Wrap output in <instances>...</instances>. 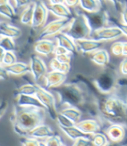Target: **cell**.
<instances>
[{"label":"cell","instance_id":"cell-1","mask_svg":"<svg viewBox=\"0 0 127 146\" xmlns=\"http://www.w3.org/2000/svg\"><path fill=\"white\" fill-rule=\"evenodd\" d=\"M46 111L37 107H14L11 121L13 126L15 133L21 137H27L29 132L36 126L43 123L45 117Z\"/></svg>","mask_w":127,"mask_h":146},{"label":"cell","instance_id":"cell-2","mask_svg":"<svg viewBox=\"0 0 127 146\" xmlns=\"http://www.w3.org/2000/svg\"><path fill=\"white\" fill-rule=\"evenodd\" d=\"M98 110L108 121L116 123L127 122V104L115 96L101 98L98 102Z\"/></svg>","mask_w":127,"mask_h":146},{"label":"cell","instance_id":"cell-3","mask_svg":"<svg viewBox=\"0 0 127 146\" xmlns=\"http://www.w3.org/2000/svg\"><path fill=\"white\" fill-rule=\"evenodd\" d=\"M54 91L59 96L61 104L74 106L81 110L88 104L83 90L74 83H64L62 85L54 88Z\"/></svg>","mask_w":127,"mask_h":146},{"label":"cell","instance_id":"cell-4","mask_svg":"<svg viewBox=\"0 0 127 146\" xmlns=\"http://www.w3.org/2000/svg\"><path fill=\"white\" fill-rule=\"evenodd\" d=\"M92 31L90 29L83 12L78 13L76 17H73L69 26L64 31L65 34H67L75 41L79 39L90 38Z\"/></svg>","mask_w":127,"mask_h":146},{"label":"cell","instance_id":"cell-5","mask_svg":"<svg viewBox=\"0 0 127 146\" xmlns=\"http://www.w3.org/2000/svg\"><path fill=\"white\" fill-rule=\"evenodd\" d=\"M36 97L39 98V100L44 105L45 109L46 110V112L48 113L50 117L52 120H56L59 111L57 110L56 99L55 97L53 96V94H51L50 91H48L47 89L39 86L37 93H36Z\"/></svg>","mask_w":127,"mask_h":146},{"label":"cell","instance_id":"cell-6","mask_svg":"<svg viewBox=\"0 0 127 146\" xmlns=\"http://www.w3.org/2000/svg\"><path fill=\"white\" fill-rule=\"evenodd\" d=\"M83 14L85 17L86 20L92 31L108 26V24L110 23V17L108 16V12L105 10H104L103 7L98 11L95 12L84 11Z\"/></svg>","mask_w":127,"mask_h":146},{"label":"cell","instance_id":"cell-7","mask_svg":"<svg viewBox=\"0 0 127 146\" xmlns=\"http://www.w3.org/2000/svg\"><path fill=\"white\" fill-rule=\"evenodd\" d=\"M72 18L73 17L59 18V19H57V20H54V21L49 23L46 26L44 27V29L42 30V31L39 34L37 40L48 38L49 36L57 35V34L62 32V31L65 30L69 26V25L72 21Z\"/></svg>","mask_w":127,"mask_h":146},{"label":"cell","instance_id":"cell-8","mask_svg":"<svg viewBox=\"0 0 127 146\" xmlns=\"http://www.w3.org/2000/svg\"><path fill=\"white\" fill-rule=\"evenodd\" d=\"M123 35L121 30L117 26H105L101 29L93 31L90 38L98 41H110L119 38Z\"/></svg>","mask_w":127,"mask_h":146},{"label":"cell","instance_id":"cell-9","mask_svg":"<svg viewBox=\"0 0 127 146\" xmlns=\"http://www.w3.org/2000/svg\"><path fill=\"white\" fill-rule=\"evenodd\" d=\"M48 14V8L42 1H35L34 14L31 26L33 29H39L41 27H44L47 20Z\"/></svg>","mask_w":127,"mask_h":146},{"label":"cell","instance_id":"cell-10","mask_svg":"<svg viewBox=\"0 0 127 146\" xmlns=\"http://www.w3.org/2000/svg\"><path fill=\"white\" fill-rule=\"evenodd\" d=\"M115 78L110 71H104L96 78V87L103 93H110L115 87Z\"/></svg>","mask_w":127,"mask_h":146},{"label":"cell","instance_id":"cell-11","mask_svg":"<svg viewBox=\"0 0 127 146\" xmlns=\"http://www.w3.org/2000/svg\"><path fill=\"white\" fill-rule=\"evenodd\" d=\"M30 68L33 78L36 82H39L47 73V67L39 57L31 56L30 58Z\"/></svg>","mask_w":127,"mask_h":146},{"label":"cell","instance_id":"cell-12","mask_svg":"<svg viewBox=\"0 0 127 146\" xmlns=\"http://www.w3.org/2000/svg\"><path fill=\"white\" fill-rule=\"evenodd\" d=\"M44 78H45V88L52 89L62 85L65 82L67 76L65 73L51 70V71L46 73Z\"/></svg>","mask_w":127,"mask_h":146},{"label":"cell","instance_id":"cell-13","mask_svg":"<svg viewBox=\"0 0 127 146\" xmlns=\"http://www.w3.org/2000/svg\"><path fill=\"white\" fill-rule=\"evenodd\" d=\"M76 44L78 50H79L83 53H92L95 50L100 49L103 46V41H98L92 38H84L76 40Z\"/></svg>","mask_w":127,"mask_h":146},{"label":"cell","instance_id":"cell-14","mask_svg":"<svg viewBox=\"0 0 127 146\" xmlns=\"http://www.w3.org/2000/svg\"><path fill=\"white\" fill-rule=\"evenodd\" d=\"M109 140L113 143H120L125 137V129L121 123H112L105 130Z\"/></svg>","mask_w":127,"mask_h":146},{"label":"cell","instance_id":"cell-15","mask_svg":"<svg viewBox=\"0 0 127 146\" xmlns=\"http://www.w3.org/2000/svg\"><path fill=\"white\" fill-rule=\"evenodd\" d=\"M75 125L85 134L92 135L96 132L100 131L101 125L95 119H85L82 121H78L75 123Z\"/></svg>","mask_w":127,"mask_h":146},{"label":"cell","instance_id":"cell-16","mask_svg":"<svg viewBox=\"0 0 127 146\" xmlns=\"http://www.w3.org/2000/svg\"><path fill=\"white\" fill-rule=\"evenodd\" d=\"M55 38L57 40L58 45H61L64 47L71 54H73V55L77 54L78 47H77L76 42L67 34H65L64 32H60L55 36Z\"/></svg>","mask_w":127,"mask_h":146},{"label":"cell","instance_id":"cell-17","mask_svg":"<svg viewBox=\"0 0 127 146\" xmlns=\"http://www.w3.org/2000/svg\"><path fill=\"white\" fill-rule=\"evenodd\" d=\"M56 46L57 45L55 42L49 40L47 38H44V39L37 40V42H36L34 45V50L36 52L40 55L48 56V55L54 52V50H55Z\"/></svg>","mask_w":127,"mask_h":146},{"label":"cell","instance_id":"cell-18","mask_svg":"<svg viewBox=\"0 0 127 146\" xmlns=\"http://www.w3.org/2000/svg\"><path fill=\"white\" fill-rule=\"evenodd\" d=\"M17 104L22 107H37L40 109H45L44 105L39 100L36 96L31 95H17ZM46 111V110H45Z\"/></svg>","mask_w":127,"mask_h":146},{"label":"cell","instance_id":"cell-19","mask_svg":"<svg viewBox=\"0 0 127 146\" xmlns=\"http://www.w3.org/2000/svg\"><path fill=\"white\" fill-rule=\"evenodd\" d=\"M53 135H54L53 131L48 125H46L43 123L39 124L38 126H36L34 129H32L29 132L28 137H35L38 139H46Z\"/></svg>","mask_w":127,"mask_h":146},{"label":"cell","instance_id":"cell-20","mask_svg":"<svg viewBox=\"0 0 127 146\" xmlns=\"http://www.w3.org/2000/svg\"><path fill=\"white\" fill-rule=\"evenodd\" d=\"M49 12L52 13L54 16H56L59 18H70L73 17L71 13V11L70 10V7H68L64 3L62 4H56V5H50L47 6Z\"/></svg>","mask_w":127,"mask_h":146},{"label":"cell","instance_id":"cell-21","mask_svg":"<svg viewBox=\"0 0 127 146\" xmlns=\"http://www.w3.org/2000/svg\"><path fill=\"white\" fill-rule=\"evenodd\" d=\"M94 64L100 66H106L110 62V55L104 49H98L90 54V57Z\"/></svg>","mask_w":127,"mask_h":146},{"label":"cell","instance_id":"cell-22","mask_svg":"<svg viewBox=\"0 0 127 146\" xmlns=\"http://www.w3.org/2000/svg\"><path fill=\"white\" fill-rule=\"evenodd\" d=\"M9 74L14 76H22L26 73L31 72L30 64H27L23 62H16L11 65L5 66Z\"/></svg>","mask_w":127,"mask_h":146},{"label":"cell","instance_id":"cell-23","mask_svg":"<svg viewBox=\"0 0 127 146\" xmlns=\"http://www.w3.org/2000/svg\"><path fill=\"white\" fill-rule=\"evenodd\" d=\"M21 33V30L16 26H13L6 23L0 24V36H8V38H11L14 39L20 36Z\"/></svg>","mask_w":127,"mask_h":146},{"label":"cell","instance_id":"cell-24","mask_svg":"<svg viewBox=\"0 0 127 146\" xmlns=\"http://www.w3.org/2000/svg\"><path fill=\"white\" fill-rule=\"evenodd\" d=\"M59 128L68 137H70L71 140H73V141H75L76 139H78V137H81L92 138V135L84 133L82 131H80L78 129L76 125L70 126V127H59Z\"/></svg>","mask_w":127,"mask_h":146},{"label":"cell","instance_id":"cell-25","mask_svg":"<svg viewBox=\"0 0 127 146\" xmlns=\"http://www.w3.org/2000/svg\"><path fill=\"white\" fill-rule=\"evenodd\" d=\"M60 112L75 123L80 121V118L82 117L81 110L74 106H67L64 108Z\"/></svg>","mask_w":127,"mask_h":146},{"label":"cell","instance_id":"cell-26","mask_svg":"<svg viewBox=\"0 0 127 146\" xmlns=\"http://www.w3.org/2000/svg\"><path fill=\"white\" fill-rule=\"evenodd\" d=\"M34 9H35V2H31L28 5L25 6V10L22 11L20 16V22L24 25H31L33 18L34 14Z\"/></svg>","mask_w":127,"mask_h":146},{"label":"cell","instance_id":"cell-27","mask_svg":"<svg viewBox=\"0 0 127 146\" xmlns=\"http://www.w3.org/2000/svg\"><path fill=\"white\" fill-rule=\"evenodd\" d=\"M79 5L87 12H95L103 7L98 0H80Z\"/></svg>","mask_w":127,"mask_h":146},{"label":"cell","instance_id":"cell-28","mask_svg":"<svg viewBox=\"0 0 127 146\" xmlns=\"http://www.w3.org/2000/svg\"><path fill=\"white\" fill-rule=\"evenodd\" d=\"M39 86L38 84H26L22 86H20L19 89L16 90L15 96L17 95H31V96H36V93L39 90Z\"/></svg>","mask_w":127,"mask_h":146},{"label":"cell","instance_id":"cell-29","mask_svg":"<svg viewBox=\"0 0 127 146\" xmlns=\"http://www.w3.org/2000/svg\"><path fill=\"white\" fill-rule=\"evenodd\" d=\"M0 15L9 18L11 20H15L17 18L16 11L9 2L4 5H0Z\"/></svg>","mask_w":127,"mask_h":146},{"label":"cell","instance_id":"cell-30","mask_svg":"<svg viewBox=\"0 0 127 146\" xmlns=\"http://www.w3.org/2000/svg\"><path fill=\"white\" fill-rule=\"evenodd\" d=\"M50 68L52 70H57V71H60V72H63V73H67L70 71V64H64V63H61L59 62V60H57L55 58H52L50 62V64H49Z\"/></svg>","mask_w":127,"mask_h":146},{"label":"cell","instance_id":"cell-31","mask_svg":"<svg viewBox=\"0 0 127 146\" xmlns=\"http://www.w3.org/2000/svg\"><path fill=\"white\" fill-rule=\"evenodd\" d=\"M92 142L93 145H97V146H104L110 143L109 138L106 136V134L101 133L99 131L92 135Z\"/></svg>","mask_w":127,"mask_h":146},{"label":"cell","instance_id":"cell-32","mask_svg":"<svg viewBox=\"0 0 127 146\" xmlns=\"http://www.w3.org/2000/svg\"><path fill=\"white\" fill-rule=\"evenodd\" d=\"M0 47H2L5 51H14L16 50L13 38L5 36H0Z\"/></svg>","mask_w":127,"mask_h":146},{"label":"cell","instance_id":"cell-33","mask_svg":"<svg viewBox=\"0 0 127 146\" xmlns=\"http://www.w3.org/2000/svg\"><path fill=\"white\" fill-rule=\"evenodd\" d=\"M20 143L24 146H39L45 145L44 142H41L40 139L31 137H24L20 139Z\"/></svg>","mask_w":127,"mask_h":146},{"label":"cell","instance_id":"cell-34","mask_svg":"<svg viewBox=\"0 0 127 146\" xmlns=\"http://www.w3.org/2000/svg\"><path fill=\"white\" fill-rule=\"evenodd\" d=\"M56 121L59 124V127H70V126H73L75 125V123L72 122L70 119H69L67 117H65L64 114H62L61 112L58 113Z\"/></svg>","mask_w":127,"mask_h":146},{"label":"cell","instance_id":"cell-35","mask_svg":"<svg viewBox=\"0 0 127 146\" xmlns=\"http://www.w3.org/2000/svg\"><path fill=\"white\" fill-rule=\"evenodd\" d=\"M45 145H49V146H60V145H64V143L62 141V139L60 138V137L59 135L54 134L53 136L48 137L45 139V141L44 142Z\"/></svg>","mask_w":127,"mask_h":146},{"label":"cell","instance_id":"cell-36","mask_svg":"<svg viewBox=\"0 0 127 146\" xmlns=\"http://www.w3.org/2000/svg\"><path fill=\"white\" fill-rule=\"evenodd\" d=\"M16 62H17V58L15 56V54L13 53V51H5V56L3 58L2 64L5 66H8Z\"/></svg>","mask_w":127,"mask_h":146},{"label":"cell","instance_id":"cell-37","mask_svg":"<svg viewBox=\"0 0 127 146\" xmlns=\"http://www.w3.org/2000/svg\"><path fill=\"white\" fill-rule=\"evenodd\" d=\"M122 48H123V42H115L111 46L112 53L115 56H122Z\"/></svg>","mask_w":127,"mask_h":146},{"label":"cell","instance_id":"cell-38","mask_svg":"<svg viewBox=\"0 0 127 146\" xmlns=\"http://www.w3.org/2000/svg\"><path fill=\"white\" fill-rule=\"evenodd\" d=\"M73 145H77V146H86V145H93V144H92V138L81 137H78V139H76L74 141Z\"/></svg>","mask_w":127,"mask_h":146},{"label":"cell","instance_id":"cell-39","mask_svg":"<svg viewBox=\"0 0 127 146\" xmlns=\"http://www.w3.org/2000/svg\"><path fill=\"white\" fill-rule=\"evenodd\" d=\"M55 58L57 60H59V62L64 63V64H70V60H71V58H70V56L69 55V53H67V54H62V55H56Z\"/></svg>","mask_w":127,"mask_h":146},{"label":"cell","instance_id":"cell-40","mask_svg":"<svg viewBox=\"0 0 127 146\" xmlns=\"http://www.w3.org/2000/svg\"><path fill=\"white\" fill-rule=\"evenodd\" d=\"M8 105H9V103H8L7 99H3L1 102H0V119L2 118V117L6 112L7 109H8Z\"/></svg>","mask_w":127,"mask_h":146},{"label":"cell","instance_id":"cell-41","mask_svg":"<svg viewBox=\"0 0 127 146\" xmlns=\"http://www.w3.org/2000/svg\"><path fill=\"white\" fill-rule=\"evenodd\" d=\"M110 22H112L115 25V26L118 27L121 30L123 35H124L125 36H127V25H124L123 23H118V22H117L115 20H112L111 18H110Z\"/></svg>","mask_w":127,"mask_h":146},{"label":"cell","instance_id":"cell-42","mask_svg":"<svg viewBox=\"0 0 127 146\" xmlns=\"http://www.w3.org/2000/svg\"><path fill=\"white\" fill-rule=\"evenodd\" d=\"M119 70L123 76L127 77V58H124L119 65Z\"/></svg>","mask_w":127,"mask_h":146},{"label":"cell","instance_id":"cell-43","mask_svg":"<svg viewBox=\"0 0 127 146\" xmlns=\"http://www.w3.org/2000/svg\"><path fill=\"white\" fill-rule=\"evenodd\" d=\"M16 8H20L28 5L32 2V0H14Z\"/></svg>","mask_w":127,"mask_h":146},{"label":"cell","instance_id":"cell-44","mask_svg":"<svg viewBox=\"0 0 127 146\" xmlns=\"http://www.w3.org/2000/svg\"><path fill=\"white\" fill-rule=\"evenodd\" d=\"M54 54H55V56L56 55H62V54H67V53H70L68 51V50H66L64 47L61 46V45H57L55 47V50H54Z\"/></svg>","mask_w":127,"mask_h":146},{"label":"cell","instance_id":"cell-45","mask_svg":"<svg viewBox=\"0 0 127 146\" xmlns=\"http://www.w3.org/2000/svg\"><path fill=\"white\" fill-rule=\"evenodd\" d=\"M9 78V73L6 70L5 67H3L1 64H0V79L3 80H6Z\"/></svg>","mask_w":127,"mask_h":146},{"label":"cell","instance_id":"cell-46","mask_svg":"<svg viewBox=\"0 0 127 146\" xmlns=\"http://www.w3.org/2000/svg\"><path fill=\"white\" fill-rule=\"evenodd\" d=\"M80 0H64V4L68 7H76L79 5Z\"/></svg>","mask_w":127,"mask_h":146},{"label":"cell","instance_id":"cell-47","mask_svg":"<svg viewBox=\"0 0 127 146\" xmlns=\"http://www.w3.org/2000/svg\"><path fill=\"white\" fill-rule=\"evenodd\" d=\"M121 17H122V23L127 25V6H124L121 10Z\"/></svg>","mask_w":127,"mask_h":146},{"label":"cell","instance_id":"cell-48","mask_svg":"<svg viewBox=\"0 0 127 146\" xmlns=\"http://www.w3.org/2000/svg\"><path fill=\"white\" fill-rule=\"evenodd\" d=\"M110 1L114 5V6L116 7V10L119 11V10H122L123 9V8H121L123 0H110Z\"/></svg>","mask_w":127,"mask_h":146},{"label":"cell","instance_id":"cell-49","mask_svg":"<svg viewBox=\"0 0 127 146\" xmlns=\"http://www.w3.org/2000/svg\"><path fill=\"white\" fill-rule=\"evenodd\" d=\"M122 56L127 57V42H123V48H122Z\"/></svg>","mask_w":127,"mask_h":146},{"label":"cell","instance_id":"cell-50","mask_svg":"<svg viewBox=\"0 0 127 146\" xmlns=\"http://www.w3.org/2000/svg\"><path fill=\"white\" fill-rule=\"evenodd\" d=\"M50 5H56V4H62L64 3V0H49Z\"/></svg>","mask_w":127,"mask_h":146},{"label":"cell","instance_id":"cell-51","mask_svg":"<svg viewBox=\"0 0 127 146\" xmlns=\"http://www.w3.org/2000/svg\"><path fill=\"white\" fill-rule=\"evenodd\" d=\"M5 50L2 47H0V64H2L3 58L5 56Z\"/></svg>","mask_w":127,"mask_h":146},{"label":"cell","instance_id":"cell-52","mask_svg":"<svg viewBox=\"0 0 127 146\" xmlns=\"http://www.w3.org/2000/svg\"><path fill=\"white\" fill-rule=\"evenodd\" d=\"M9 2V0H0V5H4Z\"/></svg>","mask_w":127,"mask_h":146},{"label":"cell","instance_id":"cell-53","mask_svg":"<svg viewBox=\"0 0 127 146\" xmlns=\"http://www.w3.org/2000/svg\"><path fill=\"white\" fill-rule=\"evenodd\" d=\"M98 1L100 3V5H101L102 6H104V4H105V0H98Z\"/></svg>","mask_w":127,"mask_h":146},{"label":"cell","instance_id":"cell-54","mask_svg":"<svg viewBox=\"0 0 127 146\" xmlns=\"http://www.w3.org/2000/svg\"><path fill=\"white\" fill-rule=\"evenodd\" d=\"M34 1H37V0H34Z\"/></svg>","mask_w":127,"mask_h":146},{"label":"cell","instance_id":"cell-55","mask_svg":"<svg viewBox=\"0 0 127 146\" xmlns=\"http://www.w3.org/2000/svg\"><path fill=\"white\" fill-rule=\"evenodd\" d=\"M0 24H1V22H0Z\"/></svg>","mask_w":127,"mask_h":146}]
</instances>
